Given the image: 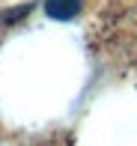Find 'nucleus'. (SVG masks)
<instances>
[{"label": "nucleus", "instance_id": "f257e3e1", "mask_svg": "<svg viewBox=\"0 0 137 146\" xmlns=\"http://www.w3.org/2000/svg\"><path fill=\"white\" fill-rule=\"evenodd\" d=\"M45 12L57 21H69L81 12V0H45Z\"/></svg>", "mask_w": 137, "mask_h": 146}, {"label": "nucleus", "instance_id": "f03ea898", "mask_svg": "<svg viewBox=\"0 0 137 146\" xmlns=\"http://www.w3.org/2000/svg\"><path fill=\"white\" fill-rule=\"evenodd\" d=\"M27 12H30V6H18V9H12V12H3V21L12 24V21H18V18H24Z\"/></svg>", "mask_w": 137, "mask_h": 146}]
</instances>
